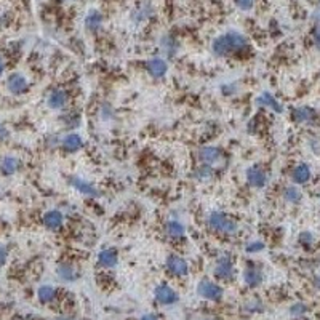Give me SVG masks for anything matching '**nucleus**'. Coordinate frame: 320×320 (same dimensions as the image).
<instances>
[{
  "instance_id": "obj_1",
  "label": "nucleus",
  "mask_w": 320,
  "mask_h": 320,
  "mask_svg": "<svg viewBox=\"0 0 320 320\" xmlns=\"http://www.w3.org/2000/svg\"><path fill=\"white\" fill-rule=\"evenodd\" d=\"M248 48V40L240 32L229 31L213 40L212 51L216 56H229L234 53H240V51Z\"/></svg>"
},
{
  "instance_id": "obj_2",
  "label": "nucleus",
  "mask_w": 320,
  "mask_h": 320,
  "mask_svg": "<svg viewBox=\"0 0 320 320\" xmlns=\"http://www.w3.org/2000/svg\"><path fill=\"white\" fill-rule=\"evenodd\" d=\"M207 223L210 226V229L214 232H219V234H224V235H231L237 232L238 226L234 219L231 216H228L226 213H221V212H212L208 214L207 218Z\"/></svg>"
},
{
  "instance_id": "obj_3",
  "label": "nucleus",
  "mask_w": 320,
  "mask_h": 320,
  "mask_svg": "<svg viewBox=\"0 0 320 320\" xmlns=\"http://www.w3.org/2000/svg\"><path fill=\"white\" fill-rule=\"evenodd\" d=\"M197 293H199V296H202L203 299H208V301H219L223 298V288L212 280L199 282V285H197Z\"/></svg>"
},
{
  "instance_id": "obj_4",
  "label": "nucleus",
  "mask_w": 320,
  "mask_h": 320,
  "mask_svg": "<svg viewBox=\"0 0 320 320\" xmlns=\"http://www.w3.org/2000/svg\"><path fill=\"white\" fill-rule=\"evenodd\" d=\"M214 276L221 280H231L235 276V269L232 266V259L229 255H221L216 259V266H214Z\"/></svg>"
},
{
  "instance_id": "obj_5",
  "label": "nucleus",
  "mask_w": 320,
  "mask_h": 320,
  "mask_svg": "<svg viewBox=\"0 0 320 320\" xmlns=\"http://www.w3.org/2000/svg\"><path fill=\"white\" fill-rule=\"evenodd\" d=\"M167 269L170 271L173 276L183 277V276H188L189 264L184 258H181V256L170 255V256H168V259H167Z\"/></svg>"
},
{
  "instance_id": "obj_6",
  "label": "nucleus",
  "mask_w": 320,
  "mask_h": 320,
  "mask_svg": "<svg viewBox=\"0 0 320 320\" xmlns=\"http://www.w3.org/2000/svg\"><path fill=\"white\" fill-rule=\"evenodd\" d=\"M7 88L10 93H13V95H22V93H26L29 90V82L22 74L15 72V74H11L7 80Z\"/></svg>"
},
{
  "instance_id": "obj_7",
  "label": "nucleus",
  "mask_w": 320,
  "mask_h": 320,
  "mask_svg": "<svg viewBox=\"0 0 320 320\" xmlns=\"http://www.w3.org/2000/svg\"><path fill=\"white\" fill-rule=\"evenodd\" d=\"M247 181L252 188H264L267 183V174L261 167L253 165L247 170Z\"/></svg>"
},
{
  "instance_id": "obj_8",
  "label": "nucleus",
  "mask_w": 320,
  "mask_h": 320,
  "mask_svg": "<svg viewBox=\"0 0 320 320\" xmlns=\"http://www.w3.org/2000/svg\"><path fill=\"white\" fill-rule=\"evenodd\" d=\"M154 296L160 304H173V302L178 301V293L165 283L159 285V287L154 290Z\"/></svg>"
},
{
  "instance_id": "obj_9",
  "label": "nucleus",
  "mask_w": 320,
  "mask_h": 320,
  "mask_svg": "<svg viewBox=\"0 0 320 320\" xmlns=\"http://www.w3.org/2000/svg\"><path fill=\"white\" fill-rule=\"evenodd\" d=\"M197 155H199V160L203 165H210V167L216 165L221 160V150L214 146H205V148L199 149Z\"/></svg>"
},
{
  "instance_id": "obj_10",
  "label": "nucleus",
  "mask_w": 320,
  "mask_h": 320,
  "mask_svg": "<svg viewBox=\"0 0 320 320\" xmlns=\"http://www.w3.org/2000/svg\"><path fill=\"white\" fill-rule=\"evenodd\" d=\"M71 186L84 195H88V197H98V195H100V192H98V189L95 188V186H93L91 183H88L84 178L72 176L71 178Z\"/></svg>"
},
{
  "instance_id": "obj_11",
  "label": "nucleus",
  "mask_w": 320,
  "mask_h": 320,
  "mask_svg": "<svg viewBox=\"0 0 320 320\" xmlns=\"http://www.w3.org/2000/svg\"><path fill=\"white\" fill-rule=\"evenodd\" d=\"M63 223H64V214L60 210H50L43 214V224L46 229L58 231L63 228Z\"/></svg>"
},
{
  "instance_id": "obj_12",
  "label": "nucleus",
  "mask_w": 320,
  "mask_h": 320,
  "mask_svg": "<svg viewBox=\"0 0 320 320\" xmlns=\"http://www.w3.org/2000/svg\"><path fill=\"white\" fill-rule=\"evenodd\" d=\"M168 71V64L164 58H152L148 61V72L152 75L154 79H162Z\"/></svg>"
},
{
  "instance_id": "obj_13",
  "label": "nucleus",
  "mask_w": 320,
  "mask_h": 320,
  "mask_svg": "<svg viewBox=\"0 0 320 320\" xmlns=\"http://www.w3.org/2000/svg\"><path fill=\"white\" fill-rule=\"evenodd\" d=\"M256 104L258 106H261V107H269V109H272L274 112H283V106L280 103H278L274 96L271 95V93H267V91H264V93H261V95L256 98Z\"/></svg>"
},
{
  "instance_id": "obj_14",
  "label": "nucleus",
  "mask_w": 320,
  "mask_h": 320,
  "mask_svg": "<svg viewBox=\"0 0 320 320\" xmlns=\"http://www.w3.org/2000/svg\"><path fill=\"white\" fill-rule=\"evenodd\" d=\"M61 146L67 152H77L79 149H82L84 146V139L80 138L77 133H69L61 139Z\"/></svg>"
},
{
  "instance_id": "obj_15",
  "label": "nucleus",
  "mask_w": 320,
  "mask_h": 320,
  "mask_svg": "<svg viewBox=\"0 0 320 320\" xmlns=\"http://www.w3.org/2000/svg\"><path fill=\"white\" fill-rule=\"evenodd\" d=\"M67 93L63 90H53L48 95V100H46V104H48L50 109H64L67 104Z\"/></svg>"
},
{
  "instance_id": "obj_16",
  "label": "nucleus",
  "mask_w": 320,
  "mask_h": 320,
  "mask_svg": "<svg viewBox=\"0 0 320 320\" xmlns=\"http://www.w3.org/2000/svg\"><path fill=\"white\" fill-rule=\"evenodd\" d=\"M293 119L296 122H299V124H314L317 119V114L314 109L302 106V107H296L293 110Z\"/></svg>"
},
{
  "instance_id": "obj_17",
  "label": "nucleus",
  "mask_w": 320,
  "mask_h": 320,
  "mask_svg": "<svg viewBox=\"0 0 320 320\" xmlns=\"http://www.w3.org/2000/svg\"><path fill=\"white\" fill-rule=\"evenodd\" d=\"M243 280H245L248 287H258V285L263 282V272H261L258 267L248 266L247 269L243 271Z\"/></svg>"
},
{
  "instance_id": "obj_18",
  "label": "nucleus",
  "mask_w": 320,
  "mask_h": 320,
  "mask_svg": "<svg viewBox=\"0 0 320 320\" xmlns=\"http://www.w3.org/2000/svg\"><path fill=\"white\" fill-rule=\"evenodd\" d=\"M56 274L64 282H72L79 277L77 269H75L72 264H67V263H63V264L58 266L56 267Z\"/></svg>"
},
{
  "instance_id": "obj_19",
  "label": "nucleus",
  "mask_w": 320,
  "mask_h": 320,
  "mask_svg": "<svg viewBox=\"0 0 320 320\" xmlns=\"http://www.w3.org/2000/svg\"><path fill=\"white\" fill-rule=\"evenodd\" d=\"M152 15H154V7L146 2V3H141L135 11H133L131 20L135 22H143V21H148Z\"/></svg>"
},
{
  "instance_id": "obj_20",
  "label": "nucleus",
  "mask_w": 320,
  "mask_h": 320,
  "mask_svg": "<svg viewBox=\"0 0 320 320\" xmlns=\"http://www.w3.org/2000/svg\"><path fill=\"white\" fill-rule=\"evenodd\" d=\"M103 26V15L98 10H91L88 15L85 16V27L91 32L100 31Z\"/></svg>"
},
{
  "instance_id": "obj_21",
  "label": "nucleus",
  "mask_w": 320,
  "mask_h": 320,
  "mask_svg": "<svg viewBox=\"0 0 320 320\" xmlns=\"http://www.w3.org/2000/svg\"><path fill=\"white\" fill-rule=\"evenodd\" d=\"M98 261H100V264L107 267V269H112V267L117 266L119 263V258H117V253L114 252V250H103V252L98 255Z\"/></svg>"
},
{
  "instance_id": "obj_22",
  "label": "nucleus",
  "mask_w": 320,
  "mask_h": 320,
  "mask_svg": "<svg viewBox=\"0 0 320 320\" xmlns=\"http://www.w3.org/2000/svg\"><path fill=\"white\" fill-rule=\"evenodd\" d=\"M165 232H167V235L171 238H181L184 235L186 229L181 221L170 219V221H167V224H165Z\"/></svg>"
},
{
  "instance_id": "obj_23",
  "label": "nucleus",
  "mask_w": 320,
  "mask_h": 320,
  "mask_svg": "<svg viewBox=\"0 0 320 320\" xmlns=\"http://www.w3.org/2000/svg\"><path fill=\"white\" fill-rule=\"evenodd\" d=\"M292 178L296 184H304L309 181L311 178V168L307 167L306 164H301L298 167H295V170L292 173Z\"/></svg>"
},
{
  "instance_id": "obj_24",
  "label": "nucleus",
  "mask_w": 320,
  "mask_h": 320,
  "mask_svg": "<svg viewBox=\"0 0 320 320\" xmlns=\"http://www.w3.org/2000/svg\"><path fill=\"white\" fill-rule=\"evenodd\" d=\"M20 168V160L16 157H3L2 162H0V170H2L3 174H13L18 171Z\"/></svg>"
},
{
  "instance_id": "obj_25",
  "label": "nucleus",
  "mask_w": 320,
  "mask_h": 320,
  "mask_svg": "<svg viewBox=\"0 0 320 320\" xmlns=\"http://www.w3.org/2000/svg\"><path fill=\"white\" fill-rule=\"evenodd\" d=\"M194 176H195V179H199V181L207 183V181H210V179H213L214 170H213V167H210V165H200L199 168H195Z\"/></svg>"
},
{
  "instance_id": "obj_26",
  "label": "nucleus",
  "mask_w": 320,
  "mask_h": 320,
  "mask_svg": "<svg viewBox=\"0 0 320 320\" xmlns=\"http://www.w3.org/2000/svg\"><path fill=\"white\" fill-rule=\"evenodd\" d=\"M160 48H162V51H164L165 55L173 56L174 53H176V50H178V42L173 37L165 36L164 39L160 40Z\"/></svg>"
},
{
  "instance_id": "obj_27",
  "label": "nucleus",
  "mask_w": 320,
  "mask_h": 320,
  "mask_svg": "<svg viewBox=\"0 0 320 320\" xmlns=\"http://www.w3.org/2000/svg\"><path fill=\"white\" fill-rule=\"evenodd\" d=\"M37 296L42 302H51L56 298V290L51 287V285H42L37 290Z\"/></svg>"
},
{
  "instance_id": "obj_28",
  "label": "nucleus",
  "mask_w": 320,
  "mask_h": 320,
  "mask_svg": "<svg viewBox=\"0 0 320 320\" xmlns=\"http://www.w3.org/2000/svg\"><path fill=\"white\" fill-rule=\"evenodd\" d=\"M283 197H285V200L290 203H298L301 200V192L298 188H295V186H288V188H285L283 191Z\"/></svg>"
},
{
  "instance_id": "obj_29",
  "label": "nucleus",
  "mask_w": 320,
  "mask_h": 320,
  "mask_svg": "<svg viewBox=\"0 0 320 320\" xmlns=\"http://www.w3.org/2000/svg\"><path fill=\"white\" fill-rule=\"evenodd\" d=\"M290 312H292V316H295V317H301L307 312V306L302 304V302H296V304L290 307Z\"/></svg>"
},
{
  "instance_id": "obj_30",
  "label": "nucleus",
  "mask_w": 320,
  "mask_h": 320,
  "mask_svg": "<svg viewBox=\"0 0 320 320\" xmlns=\"http://www.w3.org/2000/svg\"><path fill=\"white\" fill-rule=\"evenodd\" d=\"M247 253H258V252H263L264 250V243L259 242V240H255V242H250L248 245L245 247Z\"/></svg>"
},
{
  "instance_id": "obj_31",
  "label": "nucleus",
  "mask_w": 320,
  "mask_h": 320,
  "mask_svg": "<svg viewBox=\"0 0 320 320\" xmlns=\"http://www.w3.org/2000/svg\"><path fill=\"white\" fill-rule=\"evenodd\" d=\"M64 122H66L67 127H72V128H75V127L80 125V119H79L77 114H69V115H66V117H64Z\"/></svg>"
},
{
  "instance_id": "obj_32",
  "label": "nucleus",
  "mask_w": 320,
  "mask_h": 320,
  "mask_svg": "<svg viewBox=\"0 0 320 320\" xmlns=\"http://www.w3.org/2000/svg\"><path fill=\"white\" fill-rule=\"evenodd\" d=\"M112 114H114V110H112V107L109 106V104H104V106L101 107V117L104 120H109L110 117H112Z\"/></svg>"
},
{
  "instance_id": "obj_33",
  "label": "nucleus",
  "mask_w": 320,
  "mask_h": 320,
  "mask_svg": "<svg viewBox=\"0 0 320 320\" xmlns=\"http://www.w3.org/2000/svg\"><path fill=\"white\" fill-rule=\"evenodd\" d=\"M299 242L304 243V245H311V243L314 242V237H312L311 232H302V234L299 235Z\"/></svg>"
},
{
  "instance_id": "obj_34",
  "label": "nucleus",
  "mask_w": 320,
  "mask_h": 320,
  "mask_svg": "<svg viewBox=\"0 0 320 320\" xmlns=\"http://www.w3.org/2000/svg\"><path fill=\"white\" fill-rule=\"evenodd\" d=\"M221 90H223L224 95H234V93H237V84H226Z\"/></svg>"
},
{
  "instance_id": "obj_35",
  "label": "nucleus",
  "mask_w": 320,
  "mask_h": 320,
  "mask_svg": "<svg viewBox=\"0 0 320 320\" xmlns=\"http://www.w3.org/2000/svg\"><path fill=\"white\" fill-rule=\"evenodd\" d=\"M235 3L238 5V8H242V10H250L253 7V0H235Z\"/></svg>"
},
{
  "instance_id": "obj_36",
  "label": "nucleus",
  "mask_w": 320,
  "mask_h": 320,
  "mask_svg": "<svg viewBox=\"0 0 320 320\" xmlns=\"http://www.w3.org/2000/svg\"><path fill=\"white\" fill-rule=\"evenodd\" d=\"M7 258H8V250L3 245H0V266H3L7 263Z\"/></svg>"
},
{
  "instance_id": "obj_37",
  "label": "nucleus",
  "mask_w": 320,
  "mask_h": 320,
  "mask_svg": "<svg viewBox=\"0 0 320 320\" xmlns=\"http://www.w3.org/2000/svg\"><path fill=\"white\" fill-rule=\"evenodd\" d=\"M314 42H316L317 48L320 50V22H319V26L316 27V31H314Z\"/></svg>"
},
{
  "instance_id": "obj_38",
  "label": "nucleus",
  "mask_w": 320,
  "mask_h": 320,
  "mask_svg": "<svg viewBox=\"0 0 320 320\" xmlns=\"http://www.w3.org/2000/svg\"><path fill=\"white\" fill-rule=\"evenodd\" d=\"M8 136H10V131L2 124H0V139H7Z\"/></svg>"
},
{
  "instance_id": "obj_39",
  "label": "nucleus",
  "mask_w": 320,
  "mask_h": 320,
  "mask_svg": "<svg viewBox=\"0 0 320 320\" xmlns=\"http://www.w3.org/2000/svg\"><path fill=\"white\" fill-rule=\"evenodd\" d=\"M46 143H48V146H55V144H60V138L58 136H50L48 139H46Z\"/></svg>"
},
{
  "instance_id": "obj_40",
  "label": "nucleus",
  "mask_w": 320,
  "mask_h": 320,
  "mask_svg": "<svg viewBox=\"0 0 320 320\" xmlns=\"http://www.w3.org/2000/svg\"><path fill=\"white\" fill-rule=\"evenodd\" d=\"M139 320H157V317L152 316V314H146V316H143Z\"/></svg>"
},
{
  "instance_id": "obj_41",
  "label": "nucleus",
  "mask_w": 320,
  "mask_h": 320,
  "mask_svg": "<svg viewBox=\"0 0 320 320\" xmlns=\"http://www.w3.org/2000/svg\"><path fill=\"white\" fill-rule=\"evenodd\" d=\"M3 71H5V63H3V60H2V56H0V77H2Z\"/></svg>"
},
{
  "instance_id": "obj_42",
  "label": "nucleus",
  "mask_w": 320,
  "mask_h": 320,
  "mask_svg": "<svg viewBox=\"0 0 320 320\" xmlns=\"http://www.w3.org/2000/svg\"><path fill=\"white\" fill-rule=\"evenodd\" d=\"M314 285H316L317 290H320V276H317L316 278H314Z\"/></svg>"
},
{
  "instance_id": "obj_43",
  "label": "nucleus",
  "mask_w": 320,
  "mask_h": 320,
  "mask_svg": "<svg viewBox=\"0 0 320 320\" xmlns=\"http://www.w3.org/2000/svg\"><path fill=\"white\" fill-rule=\"evenodd\" d=\"M61 320H64V319H61Z\"/></svg>"
}]
</instances>
